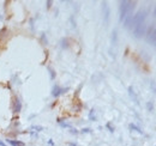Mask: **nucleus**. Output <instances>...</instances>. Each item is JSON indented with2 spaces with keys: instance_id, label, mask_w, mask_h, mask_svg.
<instances>
[{
  "instance_id": "2eb2a0df",
  "label": "nucleus",
  "mask_w": 156,
  "mask_h": 146,
  "mask_svg": "<svg viewBox=\"0 0 156 146\" xmlns=\"http://www.w3.org/2000/svg\"><path fill=\"white\" fill-rule=\"evenodd\" d=\"M117 42V31L114 30L113 31V43H115Z\"/></svg>"
},
{
  "instance_id": "412c9836",
  "label": "nucleus",
  "mask_w": 156,
  "mask_h": 146,
  "mask_svg": "<svg viewBox=\"0 0 156 146\" xmlns=\"http://www.w3.org/2000/svg\"><path fill=\"white\" fill-rule=\"evenodd\" d=\"M0 146H6V144H5L4 141H1V140H0Z\"/></svg>"
},
{
  "instance_id": "7ed1b4c3",
  "label": "nucleus",
  "mask_w": 156,
  "mask_h": 146,
  "mask_svg": "<svg viewBox=\"0 0 156 146\" xmlns=\"http://www.w3.org/2000/svg\"><path fill=\"white\" fill-rule=\"evenodd\" d=\"M67 90H69L67 88H61V86H59V85H54V86H53V89H52V96L57 98V97H59L60 95L65 93Z\"/></svg>"
},
{
  "instance_id": "0eeeda50",
  "label": "nucleus",
  "mask_w": 156,
  "mask_h": 146,
  "mask_svg": "<svg viewBox=\"0 0 156 146\" xmlns=\"http://www.w3.org/2000/svg\"><path fill=\"white\" fill-rule=\"evenodd\" d=\"M129 127H130L131 130H136V132H138L139 134H143V130H142L139 127H137L136 125H133V123H130V126H129Z\"/></svg>"
},
{
  "instance_id": "6e6552de",
  "label": "nucleus",
  "mask_w": 156,
  "mask_h": 146,
  "mask_svg": "<svg viewBox=\"0 0 156 146\" xmlns=\"http://www.w3.org/2000/svg\"><path fill=\"white\" fill-rule=\"evenodd\" d=\"M89 119H90L91 121H96V114H95V110L94 109L90 110V113H89Z\"/></svg>"
},
{
  "instance_id": "5701e85b",
  "label": "nucleus",
  "mask_w": 156,
  "mask_h": 146,
  "mask_svg": "<svg viewBox=\"0 0 156 146\" xmlns=\"http://www.w3.org/2000/svg\"><path fill=\"white\" fill-rule=\"evenodd\" d=\"M1 18H2V17H1V16H0V19H1Z\"/></svg>"
},
{
  "instance_id": "39448f33",
  "label": "nucleus",
  "mask_w": 156,
  "mask_h": 146,
  "mask_svg": "<svg viewBox=\"0 0 156 146\" xmlns=\"http://www.w3.org/2000/svg\"><path fill=\"white\" fill-rule=\"evenodd\" d=\"M7 143L12 146H25V144L23 141H20V140H12V139H9Z\"/></svg>"
},
{
  "instance_id": "f257e3e1",
  "label": "nucleus",
  "mask_w": 156,
  "mask_h": 146,
  "mask_svg": "<svg viewBox=\"0 0 156 146\" xmlns=\"http://www.w3.org/2000/svg\"><path fill=\"white\" fill-rule=\"evenodd\" d=\"M135 7H136V1H120V6H119L120 20L124 22V19L127 16L132 15Z\"/></svg>"
},
{
  "instance_id": "f03ea898",
  "label": "nucleus",
  "mask_w": 156,
  "mask_h": 146,
  "mask_svg": "<svg viewBox=\"0 0 156 146\" xmlns=\"http://www.w3.org/2000/svg\"><path fill=\"white\" fill-rule=\"evenodd\" d=\"M147 29H148V24L145 22L142 23V24H138L137 26L133 28V36L136 37V38L143 37L145 35V33H147Z\"/></svg>"
},
{
  "instance_id": "a211bd4d",
  "label": "nucleus",
  "mask_w": 156,
  "mask_h": 146,
  "mask_svg": "<svg viewBox=\"0 0 156 146\" xmlns=\"http://www.w3.org/2000/svg\"><path fill=\"white\" fill-rule=\"evenodd\" d=\"M153 16L156 17V5H155V9H154V11H153Z\"/></svg>"
},
{
  "instance_id": "20e7f679",
  "label": "nucleus",
  "mask_w": 156,
  "mask_h": 146,
  "mask_svg": "<svg viewBox=\"0 0 156 146\" xmlns=\"http://www.w3.org/2000/svg\"><path fill=\"white\" fill-rule=\"evenodd\" d=\"M20 109H22V101H20V98H17V99L15 101V106H13V111H15V113H20Z\"/></svg>"
},
{
  "instance_id": "9d476101",
  "label": "nucleus",
  "mask_w": 156,
  "mask_h": 146,
  "mask_svg": "<svg viewBox=\"0 0 156 146\" xmlns=\"http://www.w3.org/2000/svg\"><path fill=\"white\" fill-rule=\"evenodd\" d=\"M67 42H69V40H67V38H62V40L60 41V43H61L60 46H61L62 48H67V47H69V43H67Z\"/></svg>"
},
{
  "instance_id": "f3484780",
  "label": "nucleus",
  "mask_w": 156,
  "mask_h": 146,
  "mask_svg": "<svg viewBox=\"0 0 156 146\" xmlns=\"http://www.w3.org/2000/svg\"><path fill=\"white\" fill-rule=\"evenodd\" d=\"M82 132H83V133H89L90 130H89V128H84V129H83Z\"/></svg>"
},
{
  "instance_id": "6ab92c4d",
  "label": "nucleus",
  "mask_w": 156,
  "mask_h": 146,
  "mask_svg": "<svg viewBox=\"0 0 156 146\" xmlns=\"http://www.w3.org/2000/svg\"><path fill=\"white\" fill-rule=\"evenodd\" d=\"M51 4H52V1H48V2H47V7H48V9L51 7Z\"/></svg>"
},
{
  "instance_id": "4468645a",
  "label": "nucleus",
  "mask_w": 156,
  "mask_h": 146,
  "mask_svg": "<svg viewBox=\"0 0 156 146\" xmlns=\"http://www.w3.org/2000/svg\"><path fill=\"white\" fill-rule=\"evenodd\" d=\"M33 129H35V130H37V132H41V130H43V127H41V126H35V127H33Z\"/></svg>"
},
{
  "instance_id": "f8f14e48",
  "label": "nucleus",
  "mask_w": 156,
  "mask_h": 146,
  "mask_svg": "<svg viewBox=\"0 0 156 146\" xmlns=\"http://www.w3.org/2000/svg\"><path fill=\"white\" fill-rule=\"evenodd\" d=\"M147 107H148V110H149V111H151L153 108H154V104H153L151 102H148V103H147Z\"/></svg>"
},
{
  "instance_id": "dca6fc26",
  "label": "nucleus",
  "mask_w": 156,
  "mask_h": 146,
  "mask_svg": "<svg viewBox=\"0 0 156 146\" xmlns=\"http://www.w3.org/2000/svg\"><path fill=\"white\" fill-rule=\"evenodd\" d=\"M151 89H154V91L156 92V84L154 82H151Z\"/></svg>"
},
{
  "instance_id": "1a4fd4ad",
  "label": "nucleus",
  "mask_w": 156,
  "mask_h": 146,
  "mask_svg": "<svg viewBox=\"0 0 156 146\" xmlns=\"http://www.w3.org/2000/svg\"><path fill=\"white\" fill-rule=\"evenodd\" d=\"M129 93L131 95V97L133 98V101L137 102V96H136V93H135V91H133V88H132V86H130V88H129Z\"/></svg>"
},
{
  "instance_id": "b1692460",
  "label": "nucleus",
  "mask_w": 156,
  "mask_h": 146,
  "mask_svg": "<svg viewBox=\"0 0 156 146\" xmlns=\"http://www.w3.org/2000/svg\"><path fill=\"white\" fill-rule=\"evenodd\" d=\"M155 46H156V43H155Z\"/></svg>"
},
{
  "instance_id": "9b49d317",
  "label": "nucleus",
  "mask_w": 156,
  "mask_h": 146,
  "mask_svg": "<svg viewBox=\"0 0 156 146\" xmlns=\"http://www.w3.org/2000/svg\"><path fill=\"white\" fill-rule=\"evenodd\" d=\"M48 71H49V74H51V79H54V78H55V73H54V71H53L52 68H49V67H48Z\"/></svg>"
},
{
  "instance_id": "aec40b11",
  "label": "nucleus",
  "mask_w": 156,
  "mask_h": 146,
  "mask_svg": "<svg viewBox=\"0 0 156 146\" xmlns=\"http://www.w3.org/2000/svg\"><path fill=\"white\" fill-rule=\"evenodd\" d=\"M69 146H78L77 144H75V143H70V144H69Z\"/></svg>"
},
{
  "instance_id": "ddd939ff",
  "label": "nucleus",
  "mask_w": 156,
  "mask_h": 146,
  "mask_svg": "<svg viewBox=\"0 0 156 146\" xmlns=\"http://www.w3.org/2000/svg\"><path fill=\"white\" fill-rule=\"evenodd\" d=\"M106 126H107V128H108V130H109V132H112V133L114 132V127H113V126H112V125H111L109 122H108V123H107Z\"/></svg>"
},
{
  "instance_id": "423d86ee",
  "label": "nucleus",
  "mask_w": 156,
  "mask_h": 146,
  "mask_svg": "<svg viewBox=\"0 0 156 146\" xmlns=\"http://www.w3.org/2000/svg\"><path fill=\"white\" fill-rule=\"evenodd\" d=\"M103 13H105V22H108V17H109V11H108V6L106 2H103Z\"/></svg>"
},
{
  "instance_id": "4be33fe9",
  "label": "nucleus",
  "mask_w": 156,
  "mask_h": 146,
  "mask_svg": "<svg viewBox=\"0 0 156 146\" xmlns=\"http://www.w3.org/2000/svg\"><path fill=\"white\" fill-rule=\"evenodd\" d=\"M48 143H49V145H53V146H54V143H53V141H52V140H49V141H48Z\"/></svg>"
}]
</instances>
